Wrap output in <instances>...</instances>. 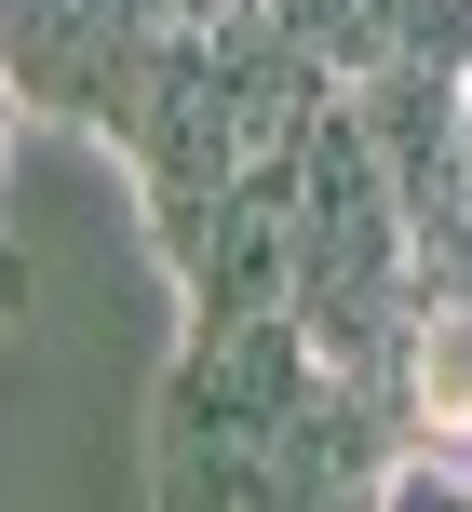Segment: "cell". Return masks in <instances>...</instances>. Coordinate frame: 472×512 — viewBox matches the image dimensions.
Instances as JSON below:
<instances>
[{
	"instance_id": "cell-1",
	"label": "cell",
	"mask_w": 472,
	"mask_h": 512,
	"mask_svg": "<svg viewBox=\"0 0 472 512\" xmlns=\"http://www.w3.org/2000/svg\"><path fill=\"white\" fill-rule=\"evenodd\" d=\"M270 14H284V27H297V41H311L338 81H365V68H392V27H405V0H270Z\"/></svg>"
},
{
	"instance_id": "cell-2",
	"label": "cell",
	"mask_w": 472,
	"mask_h": 512,
	"mask_svg": "<svg viewBox=\"0 0 472 512\" xmlns=\"http://www.w3.org/2000/svg\"><path fill=\"white\" fill-rule=\"evenodd\" d=\"M14 297H27V270H14V243H0V324H14Z\"/></svg>"
}]
</instances>
